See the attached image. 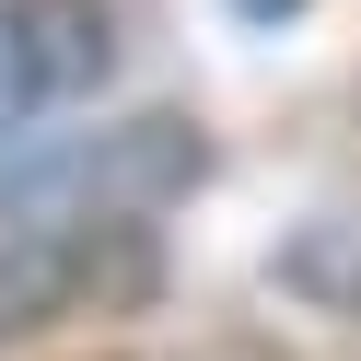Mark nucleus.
Here are the masks:
<instances>
[{
    "instance_id": "f257e3e1",
    "label": "nucleus",
    "mask_w": 361,
    "mask_h": 361,
    "mask_svg": "<svg viewBox=\"0 0 361 361\" xmlns=\"http://www.w3.org/2000/svg\"><path fill=\"white\" fill-rule=\"evenodd\" d=\"M198 187H210V140H198V117H164V105L82 128L59 152H24L0 175V350L105 303H152V280H164L152 233Z\"/></svg>"
},
{
    "instance_id": "f03ea898",
    "label": "nucleus",
    "mask_w": 361,
    "mask_h": 361,
    "mask_svg": "<svg viewBox=\"0 0 361 361\" xmlns=\"http://www.w3.org/2000/svg\"><path fill=\"white\" fill-rule=\"evenodd\" d=\"M117 71V12L105 0H0V140L47 105L94 94Z\"/></svg>"
},
{
    "instance_id": "7ed1b4c3",
    "label": "nucleus",
    "mask_w": 361,
    "mask_h": 361,
    "mask_svg": "<svg viewBox=\"0 0 361 361\" xmlns=\"http://www.w3.org/2000/svg\"><path fill=\"white\" fill-rule=\"evenodd\" d=\"M280 280L326 314H361V210H314L303 233L280 245Z\"/></svg>"
}]
</instances>
